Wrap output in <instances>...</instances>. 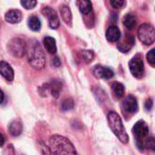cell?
Listing matches in <instances>:
<instances>
[{"label": "cell", "mask_w": 155, "mask_h": 155, "mask_svg": "<svg viewBox=\"0 0 155 155\" xmlns=\"http://www.w3.org/2000/svg\"><path fill=\"white\" fill-rule=\"evenodd\" d=\"M49 143L51 153L54 155H77L73 143L62 135H53Z\"/></svg>", "instance_id": "1"}, {"label": "cell", "mask_w": 155, "mask_h": 155, "mask_svg": "<svg viewBox=\"0 0 155 155\" xmlns=\"http://www.w3.org/2000/svg\"><path fill=\"white\" fill-rule=\"evenodd\" d=\"M27 52V60L32 67L36 70H41L45 65V56L44 51L38 42L34 41L30 44Z\"/></svg>", "instance_id": "2"}, {"label": "cell", "mask_w": 155, "mask_h": 155, "mask_svg": "<svg viewBox=\"0 0 155 155\" xmlns=\"http://www.w3.org/2000/svg\"><path fill=\"white\" fill-rule=\"evenodd\" d=\"M107 120L110 128L112 129L113 133L116 135V137L123 143H128L129 136L124 129V124L119 114L115 112H110L107 115Z\"/></svg>", "instance_id": "3"}, {"label": "cell", "mask_w": 155, "mask_h": 155, "mask_svg": "<svg viewBox=\"0 0 155 155\" xmlns=\"http://www.w3.org/2000/svg\"><path fill=\"white\" fill-rule=\"evenodd\" d=\"M133 134L135 138L136 144L140 150L146 148V143L149 139V128L145 122L139 121L133 127Z\"/></svg>", "instance_id": "4"}, {"label": "cell", "mask_w": 155, "mask_h": 155, "mask_svg": "<svg viewBox=\"0 0 155 155\" xmlns=\"http://www.w3.org/2000/svg\"><path fill=\"white\" fill-rule=\"evenodd\" d=\"M8 52L16 58H21L26 53V44L21 38H13L7 44Z\"/></svg>", "instance_id": "5"}, {"label": "cell", "mask_w": 155, "mask_h": 155, "mask_svg": "<svg viewBox=\"0 0 155 155\" xmlns=\"http://www.w3.org/2000/svg\"><path fill=\"white\" fill-rule=\"evenodd\" d=\"M138 36L143 45H151L155 39L154 27L151 24H143L138 29Z\"/></svg>", "instance_id": "6"}, {"label": "cell", "mask_w": 155, "mask_h": 155, "mask_svg": "<svg viewBox=\"0 0 155 155\" xmlns=\"http://www.w3.org/2000/svg\"><path fill=\"white\" fill-rule=\"evenodd\" d=\"M129 69L132 74L136 78H141L144 74V64L142 57L137 54L133 57L129 62Z\"/></svg>", "instance_id": "7"}, {"label": "cell", "mask_w": 155, "mask_h": 155, "mask_svg": "<svg viewBox=\"0 0 155 155\" xmlns=\"http://www.w3.org/2000/svg\"><path fill=\"white\" fill-rule=\"evenodd\" d=\"M42 13L45 17H47L48 22H49V26L52 29H56V28L59 27L60 19H59L58 15L55 12V10H54L50 6H45L42 9Z\"/></svg>", "instance_id": "8"}, {"label": "cell", "mask_w": 155, "mask_h": 155, "mask_svg": "<svg viewBox=\"0 0 155 155\" xmlns=\"http://www.w3.org/2000/svg\"><path fill=\"white\" fill-rule=\"evenodd\" d=\"M123 108L128 114H135L138 111V103L134 95H128L123 102Z\"/></svg>", "instance_id": "9"}, {"label": "cell", "mask_w": 155, "mask_h": 155, "mask_svg": "<svg viewBox=\"0 0 155 155\" xmlns=\"http://www.w3.org/2000/svg\"><path fill=\"white\" fill-rule=\"evenodd\" d=\"M94 74L99 78H103L104 80H108L114 77V71L110 69L109 67L102 66V65H96L94 70Z\"/></svg>", "instance_id": "10"}, {"label": "cell", "mask_w": 155, "mask_h": 155, "mask_svg": "<svg viewBox=\"0 0 155 155\" xmlns=\"http://www.w3.org/2000/svg\"><path fill=\"white\" fill-rule=\"evenodd\" d=\"M0 74L2 77H4L8 82H12L15 77L13 68L11 67V65L8 63H6L5 61L0 62Z\"/></svg>", "instance_id": "11"}, {"label": "cell", "mask_w": 155, "mask_h": 155, "mask_svg": "<svg viewBox=\"0 0 155 155\" xmlns=\"http://www.w3.org/2000/svg\"><path fill=\"white\" fill-rule=\"evenodd\" d=\"M134 45V37L130 34H126L124 35V39L117 45V47L121 52L127 53L133 47Z\"/></svg>", "instance_id": "12"}, {"label": "cell", "mask_w": 155, "mask_h": 155, "mask_svg": "<svg viewBox=\"0 0 155 155\" xmlns=\"http://www.w3.org/2000/svg\"><path fill=\"white\" fill-rule=\"evenodd\" d=\"M5 18V21L10 24H17L22 20L23 15H22V13L20 10L12 9V10H9L8 12H6Z\"/></svg>", "instance_id": "13"}, {"label": "cell", "mask_w": 155, "mask_h": 155, "mask_svg": "<svg viewBox=\"0 0 155 155\" xmlns=\"http://www.w3.org/2000/svg\"><path fill=\"white\" fill-rule=\"evenodd\" d=\"M8 132L13 136H19L23 132V124L20 120H13L8 125Z\"/></svg>", "instance_id": "14"}, {"label": "cell", "mask_w": 155, "mask_h": 155, "mask_svg": "<svg viewBox=\"0 0 155 155\" xmlns=\"http://www.w3.org/2000/svg\"><path fill=\"white\" fill-rule=\"evenodd\" d=\"M105 35L109 42H117L121 38V32L117 26L112 25L107 29Z\"/></svg>", "instance_id": "15"}, {"label": "cell", "mask_w": 155, "mask_h": 155, "mask_svg": "<svg viewBox=\"0 0 155 155\" xmlns=\"http://www.w3.org/2000/svg\"><path fill=\"white\" fill-rule=\"evenodd\" d=\"M76 5H78V8L80 10V12L84 15H89L90 14H92L93 11V5L92 3L90 1H86V0H79L76 2Z\"/></svg>", "instance_id": "16"}, {"label": "cell", "mask_w": 155, "mask_h": 155, "mask_svg": "<svg viewBox=\"0 0 155 155\" xmlns=\"http://www.w3.org/2000/svg\"><path fill=\"white\" fill-rule=\"evenodd\" d=\"M123 24L127 29H134L137 24V18L136 15L133 13H129L125 15L123 18Z\"/></svg>", "instance_id": "17"}, {"label": "cell", "mask_w": 155, "mask_h": 155, "mask_svg": "<svg viewBox=\"0 0 155 155\" xmlns=\"http://www.w3.org/2000/svg\"><path fill=\"white\" fill-rule=\"evenodd\" d=\"M60 14H61V17L64 20V22L68 25H72L73 15H72V12H71L70 8L67 5H62L60 7Z\"/></svg>", "instance_id": "18"}, {"label": "cell", "mask_w": 155, "mask_h": 155, "mask_svg": "<svg viewBox=\"0 0 155 155\" xmlns=\"http://www.w3.org/2000/svg\"><path fill=\"white\" fill-rule=\"evenodd\" d=\"M44 45L49 54H54L56 53V44H55L54 38L51 36H45L44 38Z\"/></svg>", "instance_id": "19"}, {"label": "cell", "mask_w": 155, "mask_h": 155, "mask_svg": "<svg viewBox=\"0 0 155 155\" xmlns=\"http://www.w3.org/2000/svg\"><path fill=\"white\" fill-rule=\"evenodd\" d=\"M27 25H28V27L32 30V31H35V32H38L41 28V22H40V19L35 16V15H32L28 18V21H27Z\"/></svg>", "instance_id": "20"}, {"label": "cell", "mask_w": 155, "mask_h": 155, "mask_svg": "<svg viewBox=\"0 0 155 155\" xmlns=\"http://www.w3.org/2000/svg\"><path fill=\"white\" fill-rule=\"evenodd\" d=\"M112 89L113 92L114 94V95L117 98H122L124 94V86L123 84L119 83V82H114L112 84Z\"/></svg>", "instance_id": "21"}, {"label": "cell", "mask_w": 155, "mask_h": 155, "mask_svg": "<svg viewBox=\"0 0 155 155\" xmlns=\"http://www.w3.org/2000/svg\"><path fill=\"white\" fill-rule=\"evenodd\" d=\"M49 90L51 91L53 96L57 98L59 96L60 91L62 90V85H61L60 82L59 81H53L52 84H49Z\"/></svg>", "instance_id": "22"}, {"label": "cell", "mask_w": 155, "mask_h": 155, "mask_svg": "<svg viewBox=\"0 0 155 155\" xmlns=\"http://www.w3.org/2000/svg\"><path fill=\"white\" fill-rule=\"evenodd\" d=\"M80 56L85 63L89 64L94 60V54L92 50H82L80 52Z\"/></svg>", "instance_id": "23"}, {"label": "cell", "mask_w": 155, "mask_h": 155, "mask_svg": "<svg viewBox=\"0 0 155 155\" xmlns=\"http://www.w3.org/2000/svg\"><path fill=\"white\" fill-rule=\"evenodd\" d=\"M74 106V100L71 98H68V99H65L63 101V103L61 104V109H62V111L65 112V111H69V110L73 109Z\"/></svg>", "instance_id": "24"}, {"label": "cell", "mask_w": 155, "mask_h": 155, "mask_svg": "<svg viewBox=\"0 0 155 155\" xmlns=\"http://www.w3.org/2000/svg\"><path fill=\"white\" fill-rule=\"evenodd\" d=\"M39 150L41 152V153L43 155H51V150H50V147L47 146L45 143L43 142H39Z\"/></svg>", "instance_id": "25"}, {"label": "cell", "mask_w": 155, "mask_h": 155, "mask_svg": "<svg viewBox=\"0 0 155 155\" xmlns=\"http://www.w3.org/2000/svg\"><path fill=\"white\" fill-rule=\"evenodd\" d=\"M146 57H147V61H148V63H149L153 67H154L155 66V49H152V50H150V51L148 52V54H147Z\"/></svg>", "instance_id": "26"}, {"label": "cell", "mask_w": 155, "mask_h": 155, "mask_svg": "<svg viewBox=\"0 0 155 155\" xmlns=\"http://www.w3.org/2000/svg\"><path fill=\"white\" fill-rule=\"evenodd\" d=\"M37 2L35 0H25V1H21V5L26 8V9H33L35 5H36Z\"/></svg>", "instance_id": "27"}, {"label": "cell", "mask_w": 155, "mask_h": 155, "mask_svg": "<svg viewBox=\"0 0 155 155\" xmlns=\"http://www.w3.org/2000/svg\"><path fill=\"white\" fill-rule=\"evenodd\" d=\"M111 5L114 8H122L124 5H126V2L123 0H113L111 1Z\"/></svg>", "instance_id": "28"}, {"label": "cell", "mask_w": 155, "mask_h": 155, "mask_svg": "<svg viewBox=\"0 0 155 155\" xmlns=\"http://www.w3.org/2000/svg\"><path fill=\"white\" fill-rule=\"evenodd\" d=\"M146 148L150 149V150H154L155 149V142L153 136H150L148 141H147V143H146Z\"/></svg>", "instance_id": "29"}, {"label": "cell", "mask_w": 155, "mask_h": 155, "mask_svg": "<svg viewBox=\"0 0 155 155\" xmlns=\"http://www.w3.org/2000/svg\"><path fill=\"white\" fill-rule=\"evenodd\" d=\"M52 64H53L54 66L59 67V66L61 65V61H60L59 57H58V56H54V57L52 59Z\"/></svg>", "instance_id": "30"}, {"label": "cell", "mask_w": 155, "mask_h": 155, "mask_svg": "<svg viewBox=\"0 0 155 155\" xmlns=\"http://www.w3.org/2000/svg\"><path fill=\"white\" fill-rule=\"evenodd\" d=\"M153 99H148L146 102H145V109L146 110H151L153 108Z\"/></svg>", "instance_id": "31"}, {"label": "cell", "mask_w": 155, "mask_h": 155, "mask_svg": "<svg viewBox=\"0 0 155 155\" xmlns=\"http://www.w3.org/2000/svg\"><path fill=\"white\" fill-rule=\"evenodd\" d=\"M5 136L0 133V146H3L5 144Z\"/></svg>", "instance_id": "32"}, {"label": "cell", "mask_w": 155, "mask_h": 155, "mask_svg": "<svg viewBox=\"0 0 155 155\" xmlns=\"http://www.w3.org/2000/svg\"><path fill=\"white\" fill-rule=\"evenodd\" d=\"M4 99H5V95H4V93H3V91H2V90H1V88H0V104L3 103Z\"/></svg>", "instance_id": "33"}]
</instances>
